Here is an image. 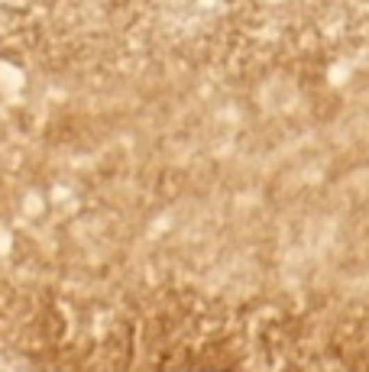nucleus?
<instances>
[{
	"instance_id": "obj_1",
	"label": "nucleus",
	"mask_w": 369,
	"mask_h": 372,
	"mask_svg": "<svg viewBox=\"0 0 369 372\" xmlns=\"http://www.w3.org/2000/svg\"><path fill=\"white\" fill-rule=\"evenodd\" d=\"M0 372H13V369H7V366H0Z\"/></svg>"
}]
</instances>
